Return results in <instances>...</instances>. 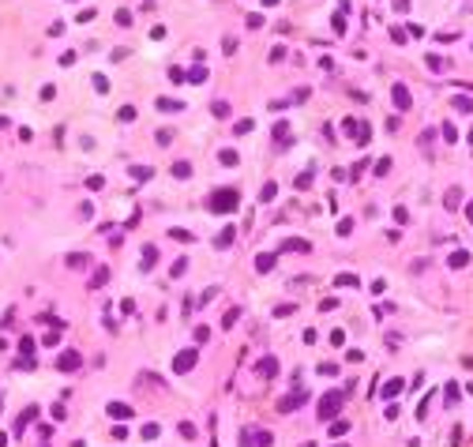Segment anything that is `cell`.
<instances>
[{"label": "cell", "instance_id": "obj_7", "mask_svg": "<svg viewBox=\"0 0 473 447\" xmlns=\"http://www.w3.org/2000/svg\"><path fill=\"white\" fill-rule=\"evenodd\" d=\"M248 447H270V432H256V436H244Z\"/></svg>", "mask_w": 473, "mask_h": 447}, {"label": "cell", "instance_id": "obj_15", "mask_svg": "<svg viewBox=\"0 0 473 447\" xmlns=\"http://www.w3.org/2000/svg\"><path fill=\"white\" fill-rule=\"evenodd\" d=\"M458 199H462V192H458V188H451V192H447V207H451V211L458 207Z\"/></svg>", "mask_w": 473, "mask_h": 447}, {"label": "cell", "instance_id": "obj_2", "mask_svg": "<svg viewBox=\"0 0 473 447\" xmlns=\"http://www.w3.org/2000/svg\"><path fill=\"white\" fill-rule=\"evenodd\" d=\"M338 410H342V391H327L320 398V417H323V421H331Z\"/></svg>", "mask_w": 473, "mask_h": 447}, {"label": "cell", "instance_id": "obj_17", "mask_svg": "<svg viewBox=\"0 0 473 447\" xmlns=\"http://www.w3.org/2000/svg\"><path fill=\"white\" fill-rule=\"evenodd\" d=\"M132 177H135V180H147V177H150V169H143V166H135V169H132Z\"/></svg>", "mask_w": 473, "mask_h": 447}, {"label": "cell", "instance_id": "obj_6", "mask_svg": "<svg viewBox=\"0 0 473 447\" xmlns=\"http://www.w3.org/2000/svg\"><path fill=\"white\" fill-rule=\"evenodd\" d=\"M109 417H117V421H128V417H132V406H124V402H109Z\"/></svg>", "mask_w": 473, "mask_h": 447}, {"label": "cell", "instance_id": "obj_1", "mask_svg": "<svg viewBox=\"0 0 473 447\" xmlns=\"http://www.w3.org/2000/svg\"><path fill=\"white\" fill-rule=\"evenodd\" d=\"M233 207H237V192H233V188H222V192L210 196V211H214V214H229Z\"/></svg>", "mask_w": 473, "mask_h": 447}, {"label": "cell", "instance_id": "obj_5", "mask_svg": "<svg viewBox=\"0 0 473 447\" xmlns=\"http://www.w3.org/2000/svg\"><path fill=\"white\" fill-rule=\"evenodd\" d=\"M173 368H177V372H188V368H196V349H184V354H177Z\"/></svg>", "mask_w": 473, "mask_h": 447}, {"label": "cell", "instance_id": "obj_20", "mask_svg": "<svg viewBox=\"0 0 473 447\" xmlns=\"http://www.w3.org/2000/svg\"><path fill=\"white\" fill-rule=\"evenodd\" d=\"M469 218H473V203H469Z\"/></svg>", "mask_w": 473, "mask_h": 447}, {"label": "cell", "instance_id": "obj_12", "mask_svg": "<svg viewBox=\"0 0 473 447\" xmlns=\"http://www.w3.org/2000/svg\"><path fill=\"white\" fill-rule=\"evenodd\" d=\"M398 391H402V379H391V384L383 387V395H387V398H394V395H398Z\"/></svg>", "mask_w": 473, "mask_h": 447}, {"label": "cell", "instance_id": "obj_4", "mask_svg": "<svg viewBox=\"0 0 473 447\" xmlns=\"http://www.w3.org/2000/svg\"><path fill=\"white\" fill-rule=\"evenodd\" d=\"M56 368H60V372H75V368H79V354H75V349H68V354H60V361H56Z\"/></svg>", "mask_w": 473, "mask_h": 447}, {"label": "cell", "instance_id": "obj_19", "mask_svg": "<svg viewBox=\"0 0 473 447\" xmlns=\"http://www.w3.org/2000/svg\"><path fill=\"white\" fill-rule=\"evenodd\" d=\"M169 237H177V241H192V233H188V230H169Z\"/></svg>", "mask_w": 473, "mask_h": 447}, {"label": "cell", "instance_id": "obj_21", "mask_svg": "<svg viewBox=\"0 0 473 447\" xmlns=\"http://www.w3.org/2000/svg\"><path fill=\"white\" fill-rule=\"evenodd\" d=\"M338 447H345V443H338Z\"/></svg>", "mask_w": 473, "mask_h": 447}, {"label": "cell", "instance_id": "obj_3", "mask_svg": "<svg viewBox=\"0 0 473 447\" xmlns=\"http://www.w3.org/2000/svg\"><path fill=\"white\" fill-rule=\"evenodd\" d=\"M304 391H289L286 398H282V402H278V410H282V413H289V410H297V406H304Z\"/></svg>", "mask_w": 473, "mask_h": 447}, {"label": "cell", "instance_id": "obj_10", "mask_svg": "<svg viewBox=\"0 0 473 447\" xmlns=\"http://www.w3.org/2000/svg\"><path fill=\"white\" fill-rule=\"evenodd\" d=\"M233 244V226H226V230L218 233V248H229Z\"/></svg>", "mask_w": 473, "mask_h": 447}, {"label": "cell", "instance_id": "obj_8", "mask_svg": "<svg viewBox=\"0 0 473 447\" xmlns=\"http://www.w3.org/2000/svg\"><path fill=\"white\" fill-rule=\"evenodd\" d=\"M278 372V361L274 357H263V361H259V376H274Z\"/></svg>", "mask_w": 473, "mask_h": 447}, {"label": "cell", "instance_id": "obj_13", "mask_svg": "<svg viewBox=\"0 0 473 447\" xmlns=\"http://www.w3.org/2000/svg\"><path fill=\"white\" fill-rule=\"evenodd\" d=\"M466 263H469L466 252H455V256H451V267H466Z\"/></svg>", "mask_w": 473, "mask_h": 447}, {"label": "cell", "instance_id": "obj_16", "mask_svg": "<svg viewBox=\"0 0 473 447\" xmlns=\"http://www.w3.org/2000/svg\"><path fill=\"white\" fill-rule=\"evenodd\" d=\"M345 432H350V425H345V421H334L331 425V436H345Z\"/></svg>", "mask_w": 473, "mask_h": 447}, {"label": "cell", "instance_id": "obj_11", "mask_svg": "<svg viewBox=\"0 0 473 447\" xmlns=\"http://www.w3.org/2000/svg\"><path fill=\"white\" fill-rule=\"evenodd\" d=\"M173 177H192V166L188 162H177V166H173Z\"/></svg>", "mask_w": 473, "mask_h": 447}, {"label": "cell", "instance_id": "obj_14", "mask_svg": "<svg viewBox=\"0 0 473 447\" xmlns=\"http://www.w3.org/2000/svg\"><path fill=\"white\" fill-rule=\"evenodd\" d=\"M256 267H259V271H270V267H274V256H259Z\"/></svg>", "mask_w": 473, "mask_h": 447}, {"label": "cell", "instance_id": "obj_9", "mask_svg": "<svg viewBox=\"0 0 473 447\" xmlns=\"http://www.w3.org/2000/svg\"><path fill=\"white\" fill-rule=\"evenodd\" d=\"M394 106H398V109H409V90H405V87H394Z\"/></svg>", "mask_w": 473, "mask_h": 447}, {"label": "cell", "instance_id": "obj_18", "mask_svg": "<svg viewBox=\"0 0 473 447\" xmlns=\"http://www.w3.org/2000/svg\"><path fill=\"white\" fill-rule=\"evenodd\" d=\"M158 109H180V102H169V98H158Z\"/></svg>", "mask_w": 473, "mask_h": 447}]
</instances>
